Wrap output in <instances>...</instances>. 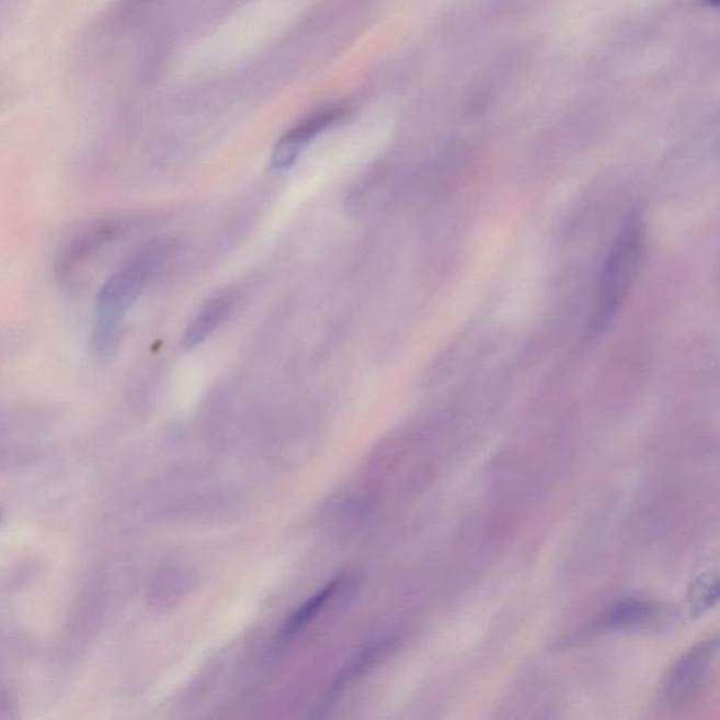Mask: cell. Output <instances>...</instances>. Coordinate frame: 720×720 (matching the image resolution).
Instances as JSON below:
<instances>
[{
    "mask_svg": "<svg viewBox=\"0 0 720 720\" xmlns=\"http://www.w3.org/2000/svg\"><path fill=\"white\" fill-rule=\"evenodd\" d=\"M643 247L642 216L635 212L620 228L617 240L605 258L598 282L597 305L587 330L588 340H598L622 309L637 281Z\"/></svg>",
    "mask_w": 720,
    "mask_h": 720,
    "instance_id": "7a4b0ae2",
    "label": "cell"
},
{
    "mask_svg": "<svg viewBox=\"0 0 720 720\" xmlns=\"http://www.w3.org/2000/svg\"><path fill=\"white\" fill-rule=\"evenodd\" d=\"M344 585V580H335L332 583L328 584L325 588H322L312 597L307 601L305 605H301L297 613L293 615L289 622L286 624L285 629H283V638L289 639L299 633L302 628H306L312 619L319 617L322 609H324L330 603L331 598H334V595L338 594V591Z\"/></svg>",
    "mask_w": 720,
    "mask_h": 720,
    "instance_id": "ba28073f",
    "label": "cell"
},
{
    "mask_svg": "<svg viewBox=\"0 0 720 720\" xmlns=\"http://www.w3.org/2000/svg\"><path fill=\"white\" fill-rule=\"evenodd\" d=\"M718 648V638H708L695 644L673 664L664 675L662 685V699L665 704L677 707L697 692L698 685L702 683L705 674L717 658Z\"/></svg>",
    "mask_w": 720,
    "mask_h": 720,
    "instance_id": "277c9868",
    "label": "cell"
},
{
    "mask_svg": "<svg viewBox=\"0 0 720 720\" xmlns=\"http://www.w3.org/2000/svg\"><path fill=\"white\" fill-rule=\"evenodd\" d=\"M719 598L717 574H707L699 579L689 591V601L695 615H702L711 609Z\"/></svg>",
    "mask_w": 720,
    "mask_h": 720,
    "instance_id": "9c48e42d",
    "label": "cell"
},
{
    "mask_svg": "<svg viewBox=\"0 0 720 720\" xmlns=\"http://www.w3.org/2000/svg\"><path fill=\"white\" fill-rule=\"evenodd\" d=\"M654 615L655 607L650 601L639 598L620 599L610 604L595 618L591 630L601 633L637 628L640 625L650 622Z\"/></svg>",
    "mask_w": 720,
    "mask_h": 720,
    "instance_id": "8992f818",
    "label": "cell"
},
{
    "mask_svg": "<svg viewBox=\"0 0 720 720\" xmlns=\"http://www.w3.org/2000/svg\"><path fill=\"white\" fill-rule=\"evenodd\" d=\"M175 251L172 238L148 241L104 283L98 295L92 340L99 354L113 355L117 351L127 312Z\"/></svg>",
    "mask_w": 720,
    "mask_h": 720,
    "instance_id": "6da1fadb",
    "label": "cell"
},
{
    "mask_svg": "<svg viewBox=\"0 0 720 720\" xmlns=\"http://www.w3.org/2000/svg\"><path fill=\"white\" fill-rule=\"evenodd\" d=\"M236 296L231 292H221L202 307L198 315L186 328L182 338V345L185 350H193L207 340L217 327L221 324L230 315L235 307Z\"/></svg>",
    "mask_w": 720,
    "mask_h": 720,
    "instance_id": "52a82bcc",
    "label": "cell"
},
{
    "mask_svg": "<svg viewBox=\"0 0 720 720\" xmlns=\"http://www.w3.org/2000/svg\"><path fill=\"white\" fill-rule=\"evenodd\" d=\"M708 2H711V3H713V4H718V3H719V0H708Z\"/></svg>",
    "mask_w": 720,
    "mask_h": 720,
    "instance_id": "30bf717a",
    "label": "cell"
},
{
    "mask_svg": "<svg viewBox=\"0 0 720 720\" xmlns=\"http://www.w3.org/2000/svg\"><path fill=\"white\" fill-rule=\"evenodd\" d=\"M0 516H2V514H0Z\"/></svg>",
    "mask_w": 720,
    "mask_h": 720,
    "instance_id": "8fae6325",
    "label": "cell"
},
{
    "mask_svg": "<svg viewBox=\"0 0 720 720\" xmlns=\"http://www.w3.org/2000/svg\"><path fill=\"white\" fill-rule=\"evenodd\" d=\"M124 232L118 218H101L87 222L68 238L56 256V275L62 286H77L81 275L104 248L117 241Z\"/></svg>",
    "mask_w": 720,
    "mask_h": 720,
    "instance_id": "3957f363",
    "label": "cell"
},
{
    "mask_svg": "<svg viewBox=\"0 0 720 720\" xmlns=\"http://www.w3.org/2000/svg\"><path fill=\"white\" fill-rule=\"evenodd\" d=\"M346 114L347 111L344 106L325 107L297 123L273 148L271 158L273 171H283V169L290 168L302 150L309 146V142L315 140L319 134L325 132L327 128L341 122Z\"/></svg>",
    "mask_w": 720,
    "mask_h": 720,
    "instance_id": "5b68a950",
    "label": "cell"
}]
</instances>
